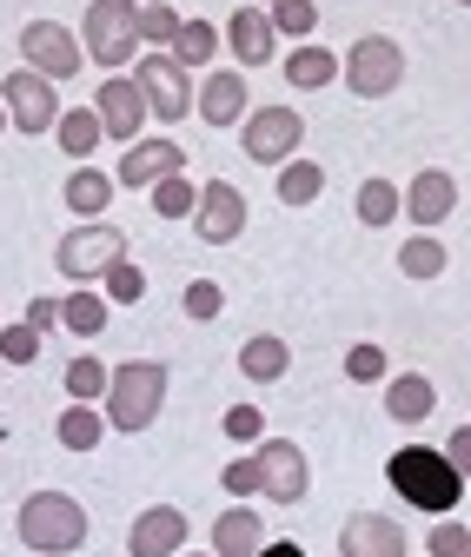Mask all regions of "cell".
Segmentation results:
<instances>
[{
  "label": "cell",
  "instance_id": "4316f807",
  "mask_svg": "<svg viewBox=\"0 0 471 557\" xmlns=\"http://www.w3.org/2000/svg\"><path fill=\"white\" fill-rule=\"evenodd\" d=\"M352 213L365 226H392L398 213H406V193H398L392 180H359V199H352Z\"/></svg>",
  "mask_w": 471,
  "mask_h": 557
},
{
  "label": "cell",
  "instance_id": "ab89813d",
  "mask_svg": "<svg viewBox=\"0 0 471 557\" xmlns=\"http://www.w3.org/2000/svg\"><path fill=\"white\" fill-rule=\"evenodd\" d=\"M259 432H265V411H259V405H233V411H226V438L259 445Z\"/></svg>",
  "mask_w": 471,
  "mask_h": 557
},
{
  "label": "cell",
  "instance_id": "8d00e7d4",
  "mask_svg": "<svg viewBox=\"0 0 471 557\" xmlns=\"http://www.w3.org/2000/svg\"><path fill=\"white\" fill-rule=\"evenodd\" d=\"M173 34H179L173 0H153V8H140V40H147V47H173Z\"/></svg>",
  "mask_w": 471,
  "mask_h": 557
},
{
  "label": "cell",
  "instance_id": "836d02e7",
  "mask_svg": "<svg viewBox=\"0 0 471 557\" xmlns=\"http://www.w3.org/2000/svg\"><path fill=\"white\" fill-rule=\"evenodd\" d=\"M107 385H113V372L100 359H74V366H66V398H74V405H94Z\"/></svg>",
  "mask_w": 471,
  "mask_h": 557
},
{
  "label": "cell",
  "instance_id": "ba28073f",
  "mask_svg": "<svg viewBox=\"0 0 471 557\" xmlns=\"http://www.w3.org/2000/svg\"><path fill=\"white\" fill-rule=\"evenodd\" d=\"M299 139H306V120L293 107H259V113L239 120V147H246L252 166H286V160H299Z\"/></svg>",
  "mask_w": 471,
  "mask_h": 557
},
{
  "label": "cell",
  "instance_id": "f6af8a7d",
  "mask_svg": "<svg viewBox=\"0 0 471 557\" xmlns=\"http://www.w3.org/2000/svg\"><path fill=\"white\" fill-rule=\"evenodd\" d=\"M259 557H306V550H299V544H293V537H280V544H265V550H259Z\"/></svg>",
  "mask_w": 471,
  "mask_h": 557
},
{
  "label": "cell",
  "instance_id": "7dc6e473",
  "mask_svg": "<svg viewBox=\"0 0 471 557\" xmlns=\"http://www.w3.org/2000/svg\"><path fill=\"white\" fill-rule=\"evenodd\" d=\"M140 8H153V0H140Z\"/></svg>",
  "mask_w": 471,
  "mask_h": 557
},
{
  "label": "cell",
  "instance_id": "1f68e13d",
  "mask_svg": "<svg viewBox=\"0 0 471 557\" xmlns=\"http://www.w3.org/2000/svg\"><path fill=\"white\" fill-rule=\"evenodd\" d=\"M100 293H107L113 306H140V299H147V272L133 265V259H113V265L100 272Z\"/></svg>",
  "mask_w": 471,
  "mask_h": 557
},
{
  "label": "cell",
  "instance_id": "9a60e30c",
  "mask_svg": "<svg viewBox=\"0 0 471 557\" xmlns=\"http://www.w3.org/2000/svg\"><path fill=\"white\" fill-rule=\"evenodd\" d=\"M451 206H458V180H451L445 166H419V180L406 186V220H412V233L445 226Z\"/></svg>",
  "mask_w": 471,
  "mask_h": 557
},
{
  "label": "cell",
  "instance_id": "8992f818",
  "mask_svg": "<svg viewBox=\"0 0 471 557\" xmlns=\"http://www.w3.org/2000/svg\"><path fill=\"white\" fill-rule=\"evenodd\" d=\"M113 259H126V233L113 226V220H80L74 233H66L60 246H53V265L74 278V286H87V278H100Z\"/></svg>",
  "mask_w": 471,
  "mask_h": 557
},
{
  "label": "cell",
  "instance_id": "52a82bcc",
  "mask_svg": "<svg viewBox=\"0 0 471 557\" xmlns=\"http://www.w3.org/2000/svg\"><path fill=\"white\" fill-rule=\"evenodd\" d=\"M133 81H140V94H147V107H153V120H186L193 107H199V87H193V66H179L166 47H153L140 66H133Z\"/></svg>",
  "mask_w": 471,
  "mask_h": 557
},
{
  "label": "cell",
  "instance_id": "30bf717a",
  "mask_svg": "<svg viewBox=\"0 0 471 557\" xmlns=\"http://www.w3.org/2000/svg\"><path fill=\"white\" fill-rule=\"evenodd\" d=\"M259 492L265 498H280V505H299L306 492H312V465H306V451L293 445V438H259Z\"/></svg>",
  "mask_w": 471,
  "mask_h": 557
},
{
  "label": "cell",
  "instance_id": "8fae6325",
  "mask_svg": "<svg viewBox=\"0 0 471 557\" xmlns=\"http://www.w3.org/2000/svg\"><path fill=\"white\" fill-rule=\"evenodd\" d=\"M21 53H27L34 74H47V81H74L80 60H87V47L66 34L60 21H27V27H21Z\"/></svg>",
  "mask_w": 471,
  "mask_h": 557
},
{
  "label": "cell",
  "instance_id": "83f0119b",
  "mask_svg": "<svg viewBox=\"0 0 471 557\" xmlns=\"http://www.w3.org/2000/svg\"><path fill=\"white\" fill-rule=\"evenodd\" d=\"M220 40H226V34H220V27H207V21H179V34H173V47H166V53H173L179 66H213Z\"/></svg>",
  "mask_w": 471,
  "mask_h": 557
},
{
  "label": "cell",
  "instance_id": "484cf974",
  "mask_svg": "<svg viewBox=\"0 0 471 557\" xmlns=\"http://www.w3.org/2000/svg\"><path fill=\"white\" fill-rule=\"evenodd\" d=\"M107 319H113V299H107V293H66V299H60V325L80 332V338H100Z\"/></svg>",
  "mask_w": 471,
  "mask_h": 557
},
{
  "label": "cell",
  "instance_id": "ffe728a7",
  "mask_svg": "<svg viewBox=\"0 0 471 557\" xmlns=\"http://www.w3.org/2000/svg\"><path fill=\"white\" fill-rule=\"evenodd\" d=\"M432 405H438V392H432L425 372H398V379H385V418H392V425H425Z\"/></svg>",
  "mask_w": 471,
  "mask_h": 557
},
{
  "label": "cell",
  "instance_id": "b9f144b4",
  "mask_svg": "<svg viewBox=\"0 0 471 557\" xmlns=\"http://www.w3.org/2000/svg\"><path fill=\"white\" fill-rule=\"evenodd\" d=\"M432 557H471V531L464 524H432Z\"/></svg>",
  "mask_w": 471,
  "mask_h": 557
},
{
  "label": "cell",
  "instance_id": "5bb4252c",
  "mask_svg": "<svg viewBox=\"0 0 471 557\" xmlns=\"http://www.w3.org/2000/svg\"><path fill=\"white\" fill-rule=\"evenodd\" d=\"M173 173H186V153L173 147V139H147V133H140V139H133V147L120 153V173H113V180H120V186H147V193H153V186H160V180H173Z\"/></svg>",
  "mask_w": 471,
  "mask_h": 557
},
{
  "label": "cell",
  "instance_id": "9c48e42d",
  "mask_svg": "<svg viewBox=\"0 0 471 557\" xmlns=\"http://www.w3.org/2000/svg\"><path fill=\"white\" fill-rule=\"evenodd\" d=\"M60 81H47V74H34V66H21V74H8L0 81V100H8V113H14V126L21 133H34V139H47L53 126H60V94H53Z\"/></svg>",
  "mask_w": 471,
  "mask_h": 557
},
{
  "label": "cell",
  "instance_id": "7a4b0ae2",
  "mask_svg": "<svg viewBox=\"0 0 471 557\" xmlns=\"http://www.w3.org/2000/svg\"><path fill=\"white\" fill-rule=\"evenodd\" d=\"M166 405V366L160 359H126L113 366V385H107V425L113 432H147Z\"/></svg>",
  "mask_w": 471,
  "mask_h": 557
},
{
  "label": "cell",
  "instance_id": "7402d4cb",
  "mask_svg": "<svg viewBox=\"0 0 471 557\" xmlns=\"http://www.w3.org/2000/svg\"><path fill=\"white\" fill-rule=\"evenodd\" d=\"M259 550H265V531H259V518L246 505L213 518V557H259Z\"/></svg>",
  "mask_w": 471,
  "mask_h": 557
},
{
  "label": "cell",
  "instance_id": "bcb514c9",
  "mask_svg": "<svg viewBox=\"0 0 471 557\" xmlns=\"http://www.w3.org/2000/svg\"><path fill=\"white\" fill-rule=\"evenodd\" d=\"M8 126H14V113H8V100H0V133H8Z\"/></svg>",
  "mask_w": 471,
  "mask_h": 557
},
{
  "label": "cell",
  "instance_id": "3957f363",
  "mask_svg": "<svg viewBox=\"0 0 471 557\" xmlns=\"http://www.w3.org/2000/svg\"><path fill=\"white\" fill-rule=\"evenodd\" d=\"M80 47L87 60H100L107 74H120V66L140 53V0H94L87 21H80Z\"/></svg>",
  "mask_w": 471,
  "mask_h": 557
},
{
  "label": "cell",
  "instance_id": "4dcf8cb0",
  "mask_svg": "<svg viewBox=\"0 0 471 557\" xmlns=\"http://www.w3.org/2000/svg\"><path fill=\"white\" fill-rule=\"evenodd\" d=\"M398 272H406V278H438L445 272V246L432 233H412L406 246H398Z\"/></svg>",
  "mask_w": 471,
  "mask_h": 557
},
{
  "label": "cell",
  "instance_id": "d6986e66",
  "mask_svg": "<svg viewBox=\"0 0 471 557\" xmlns=\"http://www.w3.org/2000/svg\"><path fill=\"white\" fill-rule=\"evenodd\" d=\"M246 100H252V87H246V74H213L207 66V87H199V120L207 126H239L246 120Z\"/></svg>",
  "mask_w": 471,
  "mask_h": 557
},
{
  "label": "cell",
  "instance_id": "74e56055",
  "mask_svg": "<svg viewBox=\"0 0 471 557\" xmlns=\"http://www.w3.org/2000/svg\"><path fill=\"white\" fill-rule=\"evenodd\" d=\"M220 312H226V293L213 286V278H193V286H186V319L207 325V319H220Z\"/></svg>",
  "mask_w": 471,
  "mask_h": 557
},
{
  "label": "cell",
  "instance_id": "cb8c5ba5",
  "mask_svg": "<svg viewBox=\"0 0 471 557\" xmlns=\"http://www.w3.org/2000/svg\"><path fill=\"white\" fill-rule=\"evenodd\" d=\"M286 366H293V352H286V338H273V332H252V338L239 345V372H246L252 385L286 379Z\"/></svg>",
  "mask_w": 471,
  "mask_h": 557
},
{
  "label": "cell",
  "instance_id": "e0dca14e",
  "mask_svg": "<svg viewBox=\"0 0 471 557\" xmlns=\"http://www.w3.org/2000/svg\"><path fill=\"white\" fill-rule=\"evenodd\" d=\"M226 47H233V60H239V66H265V60L280 53L273 8H239V14L226 21Z\"/></svg>",
  "mask_w": 471,
  "mask_h": 557
},
{
  "label": "cell",
  "instance_id": "4fadbf2b",
  "mask_svg": "<svg viewBox=\"0 0 471 557\" xmlns=\"http://www.w3.org/2000/svg\"><path fill=\"white\" fill-rule=\"evenodd\" d=\"M94 113L107 120V139H126V147H133V139H140L147 133V94H140V81H133V74H113V81H100V94H94Z\"/></svg>",
  "mask_w": 471,
  "mask_h": 557
},
{
  "label": "cell",
  "instance_id": "7c38bea8",
  "mask_svg": "<svg viewBox=\"0 0 471 557\" xmlns=\"http://www.w3.org/2000/svg\"><path fill=\"white\" fill-rule=\"evenodd\" d=\"M193 233L207 239V246H233L246 233V199L233 180H207L199 186V206H193Z\"/></svg>",
  "mask_w": 471,
  "mask_h": 557
},
{
  "label": "cell",
  "instance_id": "f1b7e54d",
  "mask_svg": "<svg viewBox=\"0 0 471 557\" xmlns=\"http://www.w3.org/2000/svg\"><path fill=\"white\" fill-rule=\"evenodd\" d=\"M100 432H107V418H100L94 405H66V411H60V425H53V438H60L66 451H94Z\"/></svg>",
  "mask_w": 471,
  "mask_h": 557
},
{
  "label": "cell",
  "instance_id": "d4e9b609",
  "mask_svg": "<svg viewBox=\"0 0 471 557\" xmlns=\"http://www.w3.org/2000/svg\"><path fill=\"white\" fill-rule=\"evenodd\" d=\"M53 139H60V153L87 160V153H100V139H107V120H100L94 107H66V113H60V126H53Z\"/></svg>",
  "mask_w": 471,
  "mask_h": 557
},
{
  "label": "cell",
  "instance_id": "ee69618b",
  "mask_svg": "<svg viewBox=\"0 0 471 557\" xmlns=\"http://www.w3.org/2000/svg\"><path fill=\"white\" fill-rule=\"evenodd\" d=\"M27 325H34V332H53V325H60V299H34V306H27Z\"/></svg>",
  "mask_w": 471,
  "mask_h": 557
},
{
  "label": "cell",
  "instance_id": "60d3db41",
  "mask_svg": "<svg viewBox=\"0 0 471 557\" xmlns=\"http://www.w3.org/2000/svg\"><path fill=\"white\" fill-rule=\"evenodd\" d=\"M220 484H226L233 498H252V492H259V458H252V451H246V458H233V465L220 471Z\"/></svg>",
  "mask_w": 471,
  "mask_h": 557
},
{
  "label": "cell",
  "instance_id": "603a6c76",
  "mask_svg": "<svg viewBox=\"0 0 471 557\" xmlns=\"http://www.w3.org/2000/svg\"><path fill=\"white\" fill-rule=\"evenodd\" d=\"M113 193H120V180L100 173V166H74V173H66V206H74L80 220H107Z\"/></svg>",
  "mask_w": 471,
  "mask_h": 557
},
{
  "label": "cell",
  "instance_id": "6da1fadb",
  "mask_svg": "<svg viewBox=\"0 0 471 557\" xmlns=\"http://www.w3.org/2000/svg\"><path fill=\"white\" fill-rule=\"evenodd\" d=\"M385 478H392V492L406 498V505H419V511H451L464 498V471H451V458L445 451H425V445L392 451Z\"/></svg>",
  "mask_w": 471,
  "mask_h": 557
},
{
  "label": "cell",
  "instance_id": "d6a6232c",
  "mask_svg": "<svg viewBox=\"0 0 471 557\" xmlns=\"http://www.w3.org/2000/svg\"><path fill=\"white\" fill-rule=\"evenodd\" d=\"M193 206H199V186H193L186 173H173V180L153 186V213H160V220H193Z\"/></svg>",
  "mask_w": 471,
  "mask_h": 557
},
{
  "label": "cell",
  "instance_id": "f546056e",
  "mask_svg": "<svg viewBox=\"0 0 471 557\" xmlns=\"http://www.w3.org/2000/svg\"><path fill=\"white\" fill-rule=\"evenodd\" d=\"M319 193H325V166L319 160H286L280 166V199L286 206H312Z\"/></svg>",
  "mask_w": 471,
  "mask_h": 557
},
{
  "label": "cell",
  "instance_id": "f35d334b",
  "mask_svg": "<svg viewBox=\"0 0 471 557\" xmlns=\"http://www.w3.org/2000/svg\"><path fill=\"white\" fill-rule=\"evenodd\" d=\"M346 379H359V385H379V379H385V352L359 338L352 352H346Z\"/></svg>",
  "mask_w": 471,
  "mask_h": 557
},
{
  "label": "cell",
  "instance_id": "ac0fdd59",
  "mask_svg": "<svg viewBox=\"0 0 471 557\" xmlns=\"http://www.w3.org/2000/svg\"><path fill=\"white\" fill-rule=\"evenodd\" d=\"M179 544H186V518L173 505H147L133 518V537H126L133 557H179Z\"/></svg>",
  "mask_w": 471,
  "mask_h": 557
},
{
  "label": "cell",
  "instance_id": "44dd1931",
  "mask_svg": "<svg viewBox=\"0 0 471 557\" xmlns=\"http://www.w3.org/2000/svg\"><path fill=\"white\" fill-rule=\"evenodd\" d=\"M339 53H332V47H319V40H306V47H293L286 53V81L299 87V94H319V87H332V81H339Z\"/></svg>",
  "mask_w": 471,
  "mask_h": 557
},
{
  "label": "cell",
  "instance_id": "2e32d148",
  "mask_svg": "<svg viewBox=\"0 0 471 557\" xmlns=\"http://www.w3.org/2000/svg\"><path fill=\"white\" fill-rule=\"evenodd\" d=\"M339 557H406V524H392L385 511H352L339 531Z\"/></svg>",
  "mask_w": 471,
  "mask_h": 557
},
{
  "label": "cell",
  "instance_id": "7bdbcfd3",
  "mask_svg": "<svg viewBox=\"0 0 471 557\" xmlns=\"http://www.w3.org/2000/svg\"><path fill=\"white\" fill-rule=\"evenodd\" d=\"M445 458H451V471H464V478H471V425H458V432L445 438Z\"/></svg>",
  "mask_w": 471,
  "mask_h": 557
},
{
  "label": "cell",
  "instance_id": "5b68a950",
  "mask_svg": "<svg viewBox=\"0 0 471 557\" xmlns=\"http://www.w3.org/2000/svg\"><path fill=\"white\" fill-rule=\"evenodd\" d=\"M346 87L359 94V100H385L398 81H406V47H398L392 34H359L352 47H346Z\"/></svg>",
  "mask_w": 471,
  "mask_h": 557
},
{
  "label": "cell",
  "instance_id": "e575fe53",
  "mask_svg": "<svg viewBox=\"0 0 471 557\" xmlns=\"http://www.w3.org/2000/svg\"><path fill=\"white\" fill-rule=\"evenodd\" d=\"M40 338H47V332H34L27 319H21V325H0V359H8V366H34V359H40Z\"/></svg>",
  "mask_w": 471,
  "mask_h": 557
},
{
  "label": "cell",
  "instance_id": "277c9868",
  "mask_svg": "<svg viewBox=\"0 0 471 557\" xmlns=\"http://www.w3.org/2000/svg\"><path fill=\"white\" fill-rule=\"evenodd\" d=\"M21 537H27V550H40V557L80 550V544H87V511L66 498V492H34V498L21 505Z\"/></svg>",
  "mask_w": 471,
  "mask_h": 557
},
{
  "label": "cell",
  "instance_id": "c3c4849f",
  "mask_svg": "<svg viewBox=\"0 0 471 557\" xmlns=\"http://www.w3.org/2000/svg\"><path fill=\"white\" fill-rule=\"evenodd\" d=\"M464 8H471V0H464Z\"/></svg>",
  "mask_w": 471,
  "mask_h": 557
},
{
  "label": "cell",
  "instance_id": "d590c367",
  "mask_svg": "<svg viewBox=\"0 0 471 557\" xmlns=\"http://www.w3.org/2000/svg\"><path fill=\"white\" fill-rule=\"evenodd\" d=\"M273 27H280V34H293V40H312L319 8H312V0H273Z\"/></svg>",
  "mask_w": 471,
  "mask_h": 557
}]
</instances>
